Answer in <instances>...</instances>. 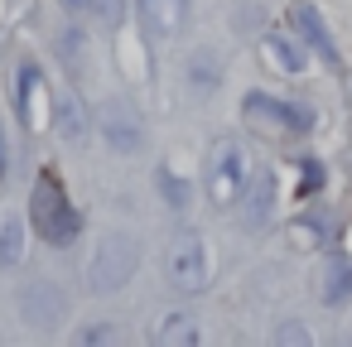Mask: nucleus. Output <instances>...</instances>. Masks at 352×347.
Returning a JSON list of instances; mask_svg holds the SVG:
<instances>
[{
	"instance_id": "nucleus-16",
	"label": "nucleus",
	"mask_w": 352,
	"mask_h": 347,
	"mask_svg": "<svg viewBox=\"0 0 352 347\" xmlns=\"http://www.w3.org/2000/svg\"><path fill=\"white\" fill-rule=\"evenodd\" d=\"M121 337H126V333H121L116 323H97V328H82V333H78L82 347H92V342H121Z\"/></svg>"
},
{
	"instance_id": "nucleus-3",
	"label": "nucleus",
	"mask_w": 352,
	"mask_h": 347,
	"mask_svg": "<svg viewBox=\"0 0 352 347\" xmlns=\"http://www.w3.org/2000/svg\"><path fill=\"white\" fill-rule=\"evenodd\" d=\"M164 270L179 294H198L208 284V241L198 232H179L164 251Z\"/></svg>"
},
{
	"instance_id": "nucleus-11",
	"label": "nucleus",
	"mask_w": 352,
	"mask_h": 347,
	"mask_svg": "<svg viewBox=\"0 0 352 347\" xmlns=\"http://www.w3.org/2000/svg\"><path fill=\"white\" fill-rule=\"evenodd\" d=\"M102 131H107V145L111 150H121V155H135L140 150V126H135L131 111H107Z\"/></svg>"
},
{
	"instance_id": "nucleus-18",
	"label": "nucleus",
	"mask_w": 352,
	"mask_h": 347,
	"mask_svg": "<svg viewBox=\"0 0 352 347\" xmlns=\"http://www.w3.org/2000/svg\"><path fill=\"white\" fill-rule=\"evenodd\" d=\"M63 5H68V10H92L97 0H63Z\"/></svg>"
},
{
	"instance_id": "nucleus-12",
	"label": "nucleus",
	"mask_w": 352,
	"mask_h": 347,
	"mask_svg": "<svg viewBox=\"0 0 352 347\" xmlns=\"http://www.w3.org/2000/svg\"><path fill=\"white\" fill-rule=\"evenodd\" d=\"M140 5H145V20L155 34H174L184 20V0H140Z\"/></svg>"
},
{
	"instance_id": "nucleus-13",
	"label": "nucleus",
	"mask_w": 352,
	"mask_h": 347,
	"mask_svg": "<svg viewBox=\"0 0 352 347\" xmlns=\"http://www.w3.org/2000/svg\"><path fill=\"white\" fill-rule=\"evenodd\" d=\"M25 260V222L6 217L0 222V265H20Z\"/></svg>"
},
{
	"instance_id": "nucleus-8",
	"label": "nucleus",
	"mask_w": 352,
	"mask_h": 347,
	"mask_svg": "<svg viewBox=\"0 0 352 347\" xmlns=\"http://www.w3.org/2000/svg\"><path fill=\"white\" fill-rule=\"evenodd\" d=\"M289 20H294V30L328 58V63H338V49H333V39H328V25H323V15L309 5V0H299V5H289Z\"/></svg>"
},
{
	"instance_id": "nucleus-1",
	"label": "nucleus",
	"mask_w": 352,
	"mask_h": 347,
	"mask_svg": "<svg viewBox=\"0 0 352 347\" xmlns=\"http://www.w3.org/2000/svg\"><path fill=\"white\" fill-rule=\"evenodd\" d=\"M30 222H34V232H39L49 246H73L78 232H82V217H78V208L68 203V193H63V183H58L54 174H39V179H34Z\"/></svg>"
},
{
	"instance_id": "nucleus-15",
	"label": "nucleus",
	"mask_w": 352,
	"mask_h": 347,
	"mask_svg": "<svg viewBox=\"0 0 352 347\" xmlns=\"http://www.w3.org/2000/svg\"><path fill=\"white\" fill-rule=\"evenodd\" d=\"M270 58H275L285 73H304V49H299L289 34H270Z\"/></svg>"
},
{
	"instance_id": "nucleus-14",
	"label": "nucleus",
	"mask_w": 352,
	"mask_h": 347,
	"mask_svg": "<svg viewBox=\"0 0 352 347\" xmlns=\"http://www.w3.org/2000/svg\"><path fill=\"white\" fill-rule=\"evenodd\" d=\"M352 294V265L347 260H333L323 270V304H342Z\"/></svg>"
},
{
	"instance_id": "nucleus-9",
	"label": "nucleus",
	"mask_w": 352,
	"mask_h": 347,
	"mask_svg": "<svg viewBox=\"0 0 352 347\" xmlns=\"http://www.w3.org/2000/svg\"><path fill=\"white\" fill-rule=\"evenodd\" d=\"M246 107H256V111H265L280 131H289V135H309L314 131V111H304V107H289V102H270V97H246Z\"/></svg>"
},
{
	"instance_id": "nucleus-17",
	"label": "nucleus",
	"mask_w": 352,
	"mask_h": 347,
	"mask_svg": "<svg viewBox=\"0 0 352 347\" xmlns=\"http://www.w3.org/2000/svg\"><path fill=\"white\" fill-rule=\"evenodd\" d=\"M280 342H309V333H304L299 323H285V328H280Z\"/></svg>"
},
{
	"instance_id": "nucleus-7",
	"label": "nucleus",
	"mask_w": 352,
	"mask_h": 347,
	"mask_svg": "<svg viewBox=\"0 0 352 347\" xmlns=\"http://www.w3.org/2000/svg\"><path fill=\"white\" fill-rule=\"evenodd\" d=\"M155 342L160 347H198L203 342V328H198V318L193 313H184V309H174V313H164V318H155Z\"/></svg>"
},
{
	"instance_id": "nucleus-5",
	"label": "nucleus",
	"mask_w": 352,
	"mask_h": 347,
	"mask_svg": "<svg viewBox=\"0 0 352 347\" xmlns=\"http://www.w3.org/2000/svg\"><path fill=\"white\" fill-rule=\"evenodd\" d=\"M20 309H25V323H30V328H54V323L63 318L68 299H63V289H58L54 280H34V284H25Z\"/></svg>"
},
{
	"instance_id": "nucleus-4",
	"label": "nucleus",
	"mask_w": 352,
	"mask_h": 347,
	"mask_svg": "<svg viewBox=\"0 0 352 347\" xmlns=\"http://www.w3.org/2000/svg\"><path fill=\"white\" fill-rule=\"evenodd\" d=\"M241 188H246V155H241V145L222 140L208 159V198L217 208H232L241 198Z\"/></svg>"
},
{
	"instance_id": "nucleus-6",
	"label": "nucleus",
	"mask_w": 352,
	"mask_h": 347,
	"mask_svg": "<svg viewBox=\"0 0 352 347\" xmlns=\"http://www.w3.org/2000/svg\"><path fill=\"white\" fill-rule=\"evenodd\" d=\"M236 208H241V222H246L251 232H261V227L270 222V212H275V179H270V174L246 179V188H241Z\"/></svg>"
},
{
	"instance_id": "nucleus-2",
	"label": "nucleus",
	"mask_w": 352,
	"mask_h": 347,
	"mask_svg": "<svg viewBox=\"0 0 352 347\" xmlns=\"http://www.w3.org/2000/svg\"><path fill=\"white\" fill-rule=\"evenodd\" d=\"M135 265H140V246H135V236H126V232H107L102 246H97V256H92V289H102V294L121 289V284L135 275Z\"/></svg>"
},
{
	"instance_id": "nucleus-10",
	"label": "nucleus",
	"mask_w": 352,
	"mask_h": 347,
	"mask_svg": "<svg viewBox=\"0 0 352 347\" xmlns=\"http://www.w3.org/2000/svg\"><path fill=\"white\" fill-rule=\"evenodd\" d=\"M39 87H44V78H39L34 68H25V73H20V116H25L30 131H39V126L49 121V116H44V111H49V97L39 102Z\"/></svg>"
}]
</instances>
